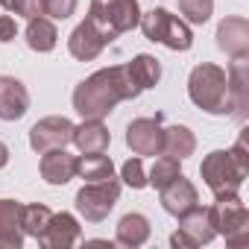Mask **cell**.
<instances>
[{"mask_svg":"<svg viewBox=\"0 0 249 249\" xmlns=\"http://www.w3.org/2000/svg\"><path fill=\"white\" fill-rule=\"evenodd\" d=\"M208 220L214 234H223L229 246L240 249L249 243V211L237 194L214 196V205H208Z\"/></svg>","mask_w":249,"mask_h":249,"instance_id":"277c9868","label":"cell"},{"mask_svg":"<svg viewBox=\"0 0 249 249\" xmlns=\"http://www.w3.org/2000/svg\"><path fill=\"white\" fill-rule=\"evenodd\" d=\"M179 12H182V21L202 27L214 15V0H179Z\"/></svg>","mask_w":249,"mask_h":249,"instance_id":"4316f807","label":"cell"},{"mask_svg":"<svg viewBox=\"0 0 249 249\" xmlns=\"http://www.w3.org/2000/svg\"><path fill=\"white\" fill-rule=\"evenodd\" d=\"M117 199H120V182L111 176V179H103V182H85L73 202H76V211H79L82 220L103 223L114 211Z\"/></svg>","mask_w":249,"mask_h":249,"instance_id":"52a82bcc","label":"cell"},{"mask_svg":"<svg viewBox=\"0 0 249 249\" xmlns=\"http://www.w3.org/2000/svg\"><path fill=\"white\" fill-rule=\"evenodd\" d=\"M88 18L103 27L111 38L132 33L141 21V6L138 0H91L88 6Z\"/></svg>","mask_w":249,"mask_h":249,"instance_id":"5b68a950","label":"cell"},{"mask_svg":"<svg viewBox=\"0 0 249 249\" xmlns=\"http://www.w3.org/2000/svg\"><path fill=\"white\" fill-rule=\"evenodd\" d=\"M179 173H182V167H179V159L161 156V159H156L153 170L147 173V185H153V188L159 191V188H164L167 182H173V179H176Z\"/></svg>","mask_w":249,"mask_h":249,"instance_id":"484cf974","label":"cell"},{"mask_svg":"<svg viewBox=\"0 0 249 249\" xmlns=\"http://www.w3.org/2000/svg\"><path fill=\"white\" fill-rule=\"evenodd\" d=\"M231 153V159H234V164L243 170V173H249V153H246V135H240L237 141H234V147L229 150Z\"/></svg>","mask_w":249,"mask_h":249,"instance_id":"4dcf8cb0","label":"cell"},{"mask_svg":"<svg viewBox=\"0 0 249 249\" xmlns=\"http://www.w3.org/2000/svg\"><path fill=\"white\" fill-rule=\"evenodd\" d=\"M50 217H53V211H50L47 205H41V202L24 205V208H21V229H24V234L41 240L44 231H47V226H50Z\"/></svg>","mask_w":249,"mask_h":249,"instance_id":"d4e9b609","label":"cell"},{"mask_svg":"<svg viewBox=\"0 0 249 249\" xmlns=\"http://www.w3.org/2000/svg\"><path fill=\"white\" fill-rule=\"evenodd\" d=\"M120 179H123V185H129V188H135V191L147 188V170H144L141 156H132L129 161H123V167H120Z\"/></svg>","mask_w":249,"mask_h":249,"instance_id":"83f0119b","label":"cell"},{"mask_svg":"<svg viewBox=\"0 0 249 249\" xmlns=\"http://www.w3.org/2000/svg\"><path fill=\"white\" fill-rule=\"evenodd\" d=\"M161 138H164L161 114L135 117L126 126V147L132 150V156H161Z\"/></svg>","mask_w":249,"mask_h":249,"instance_id":"8fae6325","label":"cell"},{"mask_svg":"<svg viewBox=\"0 0 249 249\" xmlns=\"http://www.w3.org/2000/svg\"><path fill=\"white\" fill-rule=\"evenodd\" d=\"M159 199H161V208L167 214H173V217H182L185 211H191L194 205H199V194H196L194 182L185 179L182 173L173 182H167L164 188H159Z\"/></svg>","mask_w":249,"mask_h":249,"instance_id":"4fadbf2b","label":"cell"},{"mask_svg":"<svg viewBox=\"0 0 249 249\" xmlns=\"http://www.w3.org/2000/svg\"><path fill=\"white\" fill-rule=\"evenodd\" d=\"M79 0H41V15L50 21H68L76 12Z\"/></svg>","mask_w":249,"mask_h":249,"instance_id":"f1b7e54d","label":"cell"},{"mask_svg":"<svg viewBox=\"0 0 249 249\" xmlns=\"http://www.w3.org/2000/svg\"><path fill=\"white\" fill-rule=\"evenodd\" d=\"M9 12H15V15H21V18H38L41 15V0H12V9Z\"/></svg>","mask_w":249,"mask_h":249,"instance_id":"f546056e","label":"cell"},{"mask_svg":"<svg viewBox=\"0 0 249 249\" xmlns=\"http://www.w3.org/2000/svg\"><path fill=\"white\" fill-rule=\"evenodd\" d=\"M30 111V91L15 76H0V120H21Z\"/></svg>","mask_w":249,"mask_h":249,"instance_id":"9a60e30c","label":"cell"},{"mask_svg":"<svg viewBox=\"0 0 249 249\" xmlns=\"http://www.w3.org/2000/svg\"><path fill=\"white\" fill-rule=\"evenodd\" d=\"M76 159L79 156H71L68 147L47 150V153H41L38 173L47 185H68L71 179H76Z\"/></svg>","mask_w":249,"mask_h":249,"instance_id":"5bb4252c","label":"cell"},{"mask_svg":"<svg viewBox=\"0 0 249 249\" xmlns=\"http://www.w3.org/2000/svg\"><path fill=\"white\" fill-rule=\"evenodd\" d=\"M71 144L82 153V156H94V153H106L111 144V132L106 129L103 120L94 117H82L79 126H73V138Z\"/></svg>","mask_w":249,"mask_h":249,"instance_id":"e0dca14e","label":"cell"},{"mask_svg":"<svg viewBox=\"0 0 249 249\" xmlns=\"http://www.w3.org/2000/svg\"><path fill=\"white\" fill-rule=\"evenodd\" d=\"M73 126L76 123L68 120L65 114H50V117H41L38 123H33L30 129V147L41 156L47 150H59V147H68L71 138H73Z\"/></svg>","mask_w":249,"mask_h":249,"instance_id":"9c48e42d","label":"cell"},{"mask_svg":"<svg viewBox=\"0 0 249 249\" xmlns=\"http://www.w3.org/2000/svg\"><path fill=\"white\" fill-rule=\"evenodd\" d=\"M138 94H141V88L132 82L126 65H111V68L91 73L88 79H82L73 88V108L82 117L103 120V117H108V111H114L117 103L135 100Z\"/></svg>","mask_w":249,"mask_h":249,"instance_id":"6da1fadb","label":"cell"},{"mask_svg":"<svg viewBox=\"0 0 249 249\" xmlns=\"http://www.w3.org/2000/svg\"><path fill=\"white\" fill-rule=\"evenodd\" d=\"M196 153V138L188 126L176 123V126H167L164 129V138H161V156H170V159H191Z\"/></svg>","mask_w":249,"mask_h":249,"instance_id":"7402d4cb","label":"cell"},{"mask_svg":"<svg viewBox=\"0 0 249 249\" xmlns=\"http://www.w3.org/2000/svg\"><path fill=\"white\" fill-rule=\"evenodd\" d=\"M126 71H129L132 82H135L141 91L156 88V85H159V79H161V65H159V59H156V56H150V53H138V56L126 65Z\"/></svg>","mask_w":249,"mask_h":249,"instance_id":"603a6c76","label":"cell"},{"mask_svg":"<svg viewBox=\"0 0 249 249\" xmlns=\"http://www.w3.org/2000/svg\"><path fill=\"white\" fill-rule=\"evenodd\" d=\"M217 47L226 56H246L249 53V21L246 18H223L217 24Z\"/></svg>","mask_w":249,"mask_h":249,"instance_id":"2e32d148","label":"cell"},{"mask_svg":"<svg viewBox=\"0 0 249 249\" xmlns=\"http://www.w3.org/2000/svg\"><path fill=\"white\" fill-rule=\"evenodd\" d=\"M226 82H229V114L243 123L249 114V59L246 56L231 59L226 71Z\"/></svg>","mask_w":249,"mask_h":249,"instance_id":"7c38bea8","label":"cell"},{"mask_svg":"<svg viewBox=\"0 0 249 249\" xmlns=\"http://www.w3.org/2000/svg\"><path fill=\"white\" fill-rule=\"evenodd\" d=\"M21 202L18 199H0V246L3 249H21L24 246V229H21Z\"/></svg>","mask_w":249,"mask_h":249,"instance_id":"d6986e66","label":"cell"},{"mask_svg":"<svg viewBox=\"0 0 249 249\" xmlns=\"http://www.w3.org/2000/svg\"><path fill=\"white\" fill-rule=\"evenodd\" d=\"M111 41H114V38H111L103 27H97L91 18H85L82 24L73 27V33H71V38H68V53H71L76 62H94Z\"/></svg>","mask_w":249,"mask_h":249,"instance_id":"30bf717a","label":"cell"},{"mask_svg":"<svg viewBox=\"0 0 249 249\" xmlns=\"http://www.w3.org/2000/svg\"><path fill=\"white\" fill-rule=\"evenodd\" d=\"M0 6H3V9H12V0H0Z\"/></svg>","mask_w":249,"mask_h":249,"instance_id":"836d02e7","label":"cell"},{"mask_svg":"<svg viewBox=\"0 0 249 249\" xmlns=\"http://www.w3.org/2000/svg\"><path fill=\"white\" fill-rule=\"evenodd\" d=\"M18 36V24L12 15H0V44H9Z\"/></svg>","mask_w":249,"mask_h":249,"instance_id":"1f68e13d","label":"cell"},{"mask_svg":"<svg viewBox=\"0 0 249 249\" xmlns=\"http://www.w3.org/2000/svg\"><path fill=\"white\" fill-rule=\"evenodd\" d=\"M138 27L144 30V36L156 44H164L167 50H176V53H185L194 47V33H191V24L182 21L179 15H173L170 9L159 6V9H150L147 15H141Z\"/></svg>","mask_w":249,"mask_h":249,"instance_id":"3957f363","label":"cell"},{"mask_svg":"<svg viewBox=\"0 0 249 249\" xmlns=\"http://www.w3.org/2000/svg\"><path fill=\"white\" fill-rule=\"evenodd\" d=\"M199 176L205 179L208 191L214 196H231V194H240V185L246 179V173L234 164L231 153L229 150H214L202 159L199 164Z\"/></svg>","mask_w":249,"mask_h":249,"instance_id":"8992f818","label":"cell"},{"mask_svg":"<svg viewBox=\"0 0 249 249\" xmlns=\"http://www.w3.org/2000/svg\"><path fill=\"white\" fill-rule=\"evenodd\" d=\"M150 220L144 217V214H138V211H132V214H123L120 217V223H117V229H114V240L120 243V246H129V249H135V246H144L147 240H150Z\"/></svg>","mask_w":249,"mask_h":249,"instance_id":"ffe728a7","label":"cell"},{"mask_svg":"<svg viewBox=\"0 0 249 249\" xmlns=\"http://www.w3.org/2000/svg\"><path fill=\"white\" fill-rule=\"evenodd\" d=\"M9 164V147L3 144V141H0V170H3Z\"/></svg>","mask_w":249,"mask_h":249,"instance_id":"d6a6232c","label":"cell"},{"mask_svg":"<svg viewBox=\"0 0 249 249\" xmlns=\"http://www.w3.org/2000/svg\"><path fill=\"white\" fill-rule=\"evenodd\" d=\"M24 38H27V47L36 50V53H50L56 44H59V30L50 18L38 15V18H30L27 21V30H24Z\"/></svg>","mask_w":249,"mask_h":249,"instance_id":"44dd1931","label":"cell"},{"mask_svg":"<svg viewBox=\"0 0 249 249\" xmlns=\"http://www.w3.org/2000/svg\"><path fill=\"white\" fill-rule=\"evenodd\" d=\"M188 97L205 114H229V82L220 65L202 62L188 76Z\"/></svg>","mask_w":249,"mask_h":249,"instance_id":"7a4b0ae2","label":"cell"},{"mask_svg":"<svg viewBox=\"0 0 249 249\" xmlns=\"http://www.w3.org/2000/svg\"><path fill=\"white\" fill-rule=\"evenodd\" d=\"M76 176L82 182H103V179H111L114 176V164L108 156L103 153H94V156H79L76 159Z\"/></svg>","mask_w":249,"mask_h":249,"instance_id":"cb8c5ba5","label":"cell"},{"mask_svg":"<svg viewBox=\"0 0 249 249\" xmlns=\"http://www.w3.org/2000/svg\"><path fill=\"white\" fill-rule=\"evenodd\" d=\"M179 220V229L170 234V243L176 249H194V246H205L211 243L217 234L211 229V220H208V208L202 205H194L191 211H185Z\"/></svg>","mask_w":249,"mask_h":249,"instance_id":"ba28073f","label":"cell"},{"mask_svg":"<svg viewBox=\"0 0 249 249\" xmlns=\"http://www.w3.org/2000/svg\"><path fill=\"white\" fill-rule=\"evenodd\" d=\"M79 240H82V226H79V220H76L73 214L62 211V214H53V217H50V226H47V231H44V237H41L38 243L47 246V249H68V246H73V243H79Z\"/></svg>","mask_w":249,"mask_h":249,"instance_id":"ac0fdd59","label":"cell"}]
</instances>
